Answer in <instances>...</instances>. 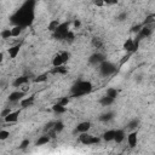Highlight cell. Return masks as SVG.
Returning <instances> with one entry per match:
<instances>
[{"mask_svg": "<svg viewBox=\"0 0 155 155\" xmlns=\"http://www.w3.org/2000/svg\"><path fill=\"white\" fill-rule=\"evenodd\" d=\"M34 18V11H33V7L29 6V2H27L21 10H18L13 17H12V21L16 23V24H19L22 27H27L31 23Z\"/></svg>", "mask_w": 155, "mask_h": 155, "instance_id": "6da1fadb", "label": "cell"}, {"mask_svg": "<svg viewBox=\"0 0 155 155\" xmlns=\"http://www.w3.org/2000/svg\"><path fill=\"white\" fill-rule=\"evenodd\" d=\"M92 88H93V86H92L91 81H88V80H79L71 86L70 93H71L73 97H81V96L88 94L92 91Z\"/></svg>", "mask_w": 155, "mask_h": 155, "instance_id": "7a4b0ae2", "label": "cell"}, {"mask_svg": "<svg viewBox=\"0 0 155 155\" xmlns=\"http://www.w3.org/2000/svg\"><path fill=\"white\" fill-rule=\"evenodd\" d=\"M79 142L84 145H93V144H98L101 142V138L88 132H82V133H79Z\"/></svg>", "mask_w": 155, "mask_h": 155, "instance_id": "3957f363", "label": "cell"}, {"mask_svg": "<svg viewBox=\"0 0 155 155\" xmlns=\"http://www.w3.org/2000/svg\"><path fill=\"white\" fill-rule=\"evenodd\" d=\"M98 67L102 76H110L116 71V65L109 61H103Z\"/></svg>", "mask_w": 155, "mask_h": 155, "instance_id": "277c9868", "label": "cell"}, {"mask_svg": "<svg viewBox=\"0 0 155 155\" xmlns=\"http://www.w3.org/2000/svg\"><path fill=\"white\" fill-rule=\"evenodd\" d=\"M69 30H70L69 22H63V23H59V25L52 34H53V38H56L58 40H65V36L69 33Z\"/></svg>", "mask_w": 155, "mask_h": 155, "instance_id": "5b68a950", "label": "cell"}, {"mask_svg": "<svg viewBox=\"0 0 155 155\" xmlns=\"http://www.w3.org/2000/svg\"><path fill=\"white\" fill-rule=\"evenodd\" d=\"M138 45H139V40H138V39L128 38V39H126V41L124 42V50H125L127 53H133L134 51H137Z\"/></svg>", "mask_w": 155, "mask_h": 155, "instance_id": "8992f818", "label": "cell"}, {"mask_svg": "<svg viewBox=\"0 0 155 155\" xmlns=\"http://www.w3.org/2000/svg\"><path fill=\"white\" fill-rule=\"evenodd\" d=\"M137 34H138V36L136 39H138L139 41L144 38H149L153 34V25H142V28L139 29V31Z\"/></svg>", "mask_w": 155, "mask_h": 155, "instance_id": "52a82bcc", "label": "cell"}, {"mask_svg": "<svg viewBox=\"0 0 155 155\" xmlns=\"http://www.w3.org/2000/svg\"><path fill=\"white\" fill-rule=\"evenodd\" d=\"M103 61H105V56L101 52H96V53L91 54L90 58H88V63L92 64V65H99Z\"/></svg>", "mask_w": 155, "mask_h": 155, "instance_id": "ba28073f", "label": "cell"}, {"mask_svg": "<svg viewBox=\"0 0 155 155\" xmlns=\"http://www.w3.org/2000/svg\"><path fill=\"white\" fill-rule=\"evenodd\" d=\"M24 96H25L24 91H13V92H11V93L8 94V101H10L11 103H17V102H19Z\"/></svg>", "mask_w": 155, "mask_h": 155, "instance_id": "9c48e42d", "label": "cell"}, {"mask_svg": "<svg viewBox=\"0 0 155 155\" xmlns=\"http://www.w3.org/2000/svg\"><path fill=\"white\" fill-rule=\"evenodd\" d=\"M19 114H21V110H12L8 115H6V116L4 117V120H5V122H7V124H13V122H16V121L18 120Z\"/></svg>", "mask_w": 155, "mask_h": 155, "instance_id": "30bf717a", "label": "cell"}, {"mask_svg": "<svg viewBox=\"0 0 155 155\" xmlns=\"http://www.w3.org/2000/svg\"><path fill=\"white\" fill-rule=\"evenodd\" d=\"M91 128V122L90 121H82L75 127V133H82V132H88Z\"/></svg>", "mask_w": 155, "mask_h": 155, "instance_id": "8fae6325", "label": "cell"}, {"mask_svg": "<svg viewBox=\"0 0 155 155\" xmlns=\"http://www.w3.org/2000/svg\"><path fill=\"white\" fill-rule=\"evenodd\" d=\"M35 102V96L31 94V96H28V97H23L21 101H19V104L22 108H28V107H31Z\"/></svg>", "mask_w": 155, "mask_h": 155, "instance_id": "7c38bea8", "label": "cell"}, {"mask_svg": "<svg viewBox=\"0 0 155 155\" xmlns=\"http://www.w3.org/2000/svg\"><path fill=\"white\" fill-rule=\"evenodd\" d=\"M127 143H128V145L131 148H134L137 145V143H138V133H137V131H132L127 136Z\"/></svg>", "mask_w": 155, "mask_h": 155, "instance_id": "4fadbf2b", "label": "cell"}, {"mask_svg": "<svg viewBox=\"0 0 155 155\" xmlns=\"http://www.w3.org/2000/svg\"><path fill=\"white\" fill-rule=\"evenodd\" d=\"M19 51H21V44H17V45L11 46V47L7 50V53H8V56H10L11 59H15V58L18 56Z\"/></svg>", "mask_w": 155, "mask_h": 155, "instance_id": "5bb4252c", "label": "cell"}, {"mask_svg": "<svg viewBox=\"0 0 155 155\" xmlns=\"http://www.w3.org/2000/svg\"><path fill=\"white\" fill-rule=\"evenodd\" d=\"M28 82H29V76L23 75V76L16 78L12 85H13L15 87H21V86H23V85H25V84H28Z\"/></svg>", "mask_w": 155, "mask_h": 155, "instance_id": "9a60e30c", "label": "cell"}, {"mask_svg": "<svg viewBox=\"0 0 155 155\" xmlns=\"http://www.w3.org/2000/svg\"><path fill=\"white\" fill-rule=\"evenodd\" d=\"M126 134L124 130H115V134H114V142L116 143H122L125 139Z\"/></svg>", "mask_w": 155, "mask_h": 155, "instance_id": "2e32d148", "label": "cell"}, {"mask_svg": "<svg viewBox=\"0 0 155 155\" xmlns=\"http://www.w3.org/2000/svg\"><path fill=\"white\" fill-rule=\"evenodd\" d=\"M50 140H51V137H50V134H42V136H40V137L38 138V140L35 142V145H36V147H40V145H45V144L50 143Z\"/></svg>", "mask_w": 155, "mask_h": 155, "instance_id": "e0dca14e", "label": "cell"}, {"mask_svg": "<svg viewBox=\"0 0 155 155\" xmlns=\"http://www.w3.org/2000/svg\"><path fill=\"white\" fill-rule=\"evenodd\" d=\"M114 101H115V99H113L111 97H108V96L104 94L103 97L99 98V104L103 105V107H109V105H111V104L114 103Z\"/></svg>", "mask_w": 155, "mask_h": 155, "instance_id": "ac0fdd59", "label": "cell"}, {"mask_svg": "<svg viewBox=\"0 0 155 155\" xmlns=\"http://www.w3.org/2000/svg\"><path fill=\"white\" fill-rule=\"evenodd\" d=\"M114 134H115V130H108V131H105L103 133L102 138L105 142H113L114 140Z\"/></svg>", "mask_w": 155, "mask_h": 155, "instance_id": "d6986e66", "label": "cell"}, {"mask_svg": "<svg viewBox=\"0 0 155 155\" xmlns=\"http://www.w3.org/2000/svg\"><path fill=\"white\" fill-rule=\"evenodd\" d=\"M23 28H24V27H22V25H19V24H16L13 28H11V35H12V38L19 36V35L22 34V31H23Z\"/></svg>", "mask_w": 155, "mask_h": 155, "instance_id": "ffe728a7", "label": "cell"}, {"mask_svg": "<svg viewBox=\"0 0 155 155\" xmlns=\"http://www.w3.org/2000/svg\"><path fill=\"white\" fill-rule=\"evenodd\" d=\"M52 65L53 67H59V65H64V61H63V57L61 53H57L53 59H52Z\"/></svg>", "mask_w": 155, "mask_h": 155, "instance_id": "44dd1931", "label": "cell"}, {"mask_svg": "<svg viewBox=\"0 0 155 155\" xmlns=\"http://www.w3.org/2000/svg\"><path fill=\"white\" fill-rule=\"evenodd\" d=\"M91 44H92V46H93L94 48H102L103 45H104L103 40H102L101 38H98V36H93L92 40H91Z\"/></svg>", "mask_w": 155, "mask_h": 155, "instance_id": "7402d4cb", "label": "cell"}, {"mask_svg": "<svg viewBox=\"0 0 155 155\" xmlns=\"http://www.w3.org/2000/svg\"><path fill=\"white\" fill-rule=\"evenodd\" d=\"M51 73H52V74H62V75H64V74L68 73V68H65L64 65L53 67V69L51 70Z\"/></svg>", "mask_w": 155, "mask_h": 155, "instance_id": "603a6c76", "label": "cell"}, {"mask_svg": "<svg viewBox=\"0 0 155 155\" xmlns=\"http://www.w3.org/2000/svg\"><path fill=\"white\" fill-rule=\"evenodd\" d=\"M105 96L111 97L113 99H115V98L119 96V90H116L115 87H109V88H107V91H105Z\"/></svg>", "mask_w": 155, "mask_h": 155, "instance_id": "cb8c5ba5", "label": "cell"}, {"mask_svg": "<svg viewBox=\"0 0 155 155\" xmlns=\"http://www.w3.org/2000/svg\"><path fill=\"white\" fill-rule=\"evenodd\" d=\"M113 117H114V113H111V111L103 113V114H101V116H99V121H102V122H108V121H110Z\"/></svg>", "mask_w": 155, "mask_h": 155, "instance_id": "d4e9b609", "label": "cell"}, {"mask_svg": "<svg viewBox=\"0 0 155 155\" xmlns=\"http://www.w3.org/2000/svg\"><path fill=\"white\" fill-rule=\"evenodd\" d=\"M52 110H53L56 114H64V113L67 111V108H65L64 105H61V104L56 103V104L52 105Z\"/></svg>", "mask_w": 155, "mask_h": 155, "instance_id": "484cf974", "label": "cell"}, {"mask_svg": "<svg viewBox=\"0 0 155 155\" xmlns=\"http://www.w3.org/2000/svg\"><path fill=\"white\" fill-rule=\"evenodd\" d=\"M59 23H61V22H59L58 19H52V21L48 23V25H47V29H48L51 33H53V31L57 29V27L59 25Z\"/></svg>", "mask_w": 155, "mask_h": 155, "instance_id": "4316f807", "label": "cell"}, {"mask_svg": "<svg viewBox=\"0 0 155 155\" xmlns=\"http://www.w3.org/2000/svg\"><path fill=\"white\" fill-rule=\"evenodd\" d=\"M64 130V124L62 122V121H56L54 124H53V131L56 132V133H59V132H62Z\"/></svg>", "mask_w": 155, "mask_h": 155, "instance_id": "83f0119b", "label": "cell"}, {"mask_svg": "<svg viewBox=\"0 0 155 155\" xmlns=\"http://www.w3.org/2000/svg\"><path fill=\"white\" fill-rule=\"evenodd\" d=\"M0 36H1V39H4V40H8L10 38H12V35H11V29H2L1 33H0Z\"/></svg>", "mask_w": 155, "mask_h": 155, "instance_id": "f1b7e54d", "label": "cell"}, {"mask_svg": "<svg viewBox=\"0 0 155 155\" xmlns=\"http://www.w3.org/2000/svg\"><path fill=\"white\" fill-rule=\"evenodd\" d=\"M138 125H139V120H138V119H133V120H131V121L127 124V128L134 130V128H137Z\"/></svg>", "mask_w": 155, "mask_h": 155, "instance_id": "f546056e", "label": "cell"}, {"mask_svg": "<svg viewBox=\"0 0 155 155\" xmlns=\"http://www.w3.org/2000/svg\"><path fill=\"white\" fill-rule=\"evenodd\" d=\"M47 78H48V74H40L39 76H36L34 79V81L35 82H45L47 80Z\"/></svg>", "mask_w": 155, "mask_h": 155, "instance_id": "4dcf8cb0", "label": "cell"}, {"mask_svg": "<svg viewBox=\"0 0 155 155\" xmlns=\"http://www.w3.org/2000/svg\"><path fill=\"white\" fill-rule=\"evenodd\" d=\"M153 23H154V15H149L142 24L143 25H153Z\"/></svg>", "mask_w": 155, "mask_h": 155, "instance_id": "1f68e13d", "label": "cell"}, {"mask_svg": "<svg viewBox=\"0 0 155 155\" xmlns=\"http://www.w3.org/2000/svg\"><path fill=\"white\" fill-rule=\"evenodd\" d=\"M10 137V132L7 130H0V140H6Z\"/></svg>", "mask_w": 155, "mask_h": 155, "instance_id": "d6a6232c", "label": "cell"}, {"mask_svg": "<svg viewBox=\"0 0 155 155\" xmlns=\"http://www.w3.org/2000/svg\"><path fill=\"white\" fill-rule=\"evenodd\" d=\"M56 103H58V104H61V105L67 107V105H68V103H69V98H68V97H61V98H58V99H57V102H56Z\"/></svg>", "mask_w": 155, "mask_h": 155, "instance_id": "836d02e7", "label": "cell"}, {"mask_svg": "<svg viewBox=\"0 0 155 155\" xmlns=\"http://www.w3.org/2000/svg\"><path fill=\"white\" fill-rule=\"evenodd\" d=\"M29 144H30V140H29V139H23V140L21 142V144H19V149L24 150L27 147H29Z\"/></svg>", "mask_w": 155, "mask_h": 155, "instance_id": "e575fe53", "label": "cell"}, {"mask_svg": "<svg viewBox=\"0 0 155 155\" xmlns=\"http://www.w3.org/2000/svg\"><path fill=\"white\" fill-rule=\"evenodd\" d=\"M11 111H12V109H11V108H5V109L0 113V116H1V117H5V116H6V115H8Z\"/></svg>", "mask_w": 155, "mask_h": 155, "instance_id": "d590c367", "label": "cell"}, {"mask_svg": "<svg viewBox=\"0 0 155 155\" xmlns=\"http://www.w3.org/2000/svg\"><path fill=\"white\" fill-rule=\"evenodd\" d=\"M53 121H51V122H48V124H46L45 125V131H48V132H51V131H53Z\"/></svg>", "mask_w": 155, "mask_h": 155, "instance_id": "8d00e7d4", "label": "cell"}, {"mask_svg": "<svg viewBox=\"0 0 155 155\" xmlns=\"http://www.w3.org/2000/svg\"><path fill=\"white\" fill-rule=\"evenodd\" d=\"M127 18V13L126 12H121L119 16H117V21L119 22H122V21H125Z\"/></svg>", "mask_w": 155, "mask_h": 155, "instance_id": "74e56055", "label": "cell"}, {"mask_svg": "<svg viewBox=\"0 0 155 155\" xmlns=\"http://www.w3.org/2000/svg\"><path fill=\"white\" fill-rule=\"evenodd\" d=\"M103 2H104V6L105 5H115V4H117V0H103Z\"/></svg>", "mask_w": 155, "mask_h": 155, "instance_id": "f35d334b", "label": "cell"}, {"mask_svg": "<svg viewBox=\"0 0 155 155\" xmlns=\"http://www.w3.org/2000/svg\"><path fill=\"white\" fill-rule=\"evenodd\" d=\"M142 25H143V24H137V25L132 27V31H133V33H138V31H139V29L142 28Z\"/></svg>", "mask_w": 155, "mask_h": 155, "instance_id": "ab89813d", "label": "cell"}, {"mask_svg": "<svg viewBox=\"0 0 155 155\" xmlns=\"http://www.w3.org/2000/svg\"><path fill=\"white\" fill-rule=\"evenodd\" d=\"M93 2H94V5H97V6H99V7L104 6V2H103V0H94Z\"/></svg>", "mask_w": 155, "mask_h": 155, "instance_id": "60d3db41", "label": "cell"}, {"mask_svg": "<svg viewBox=\"0 0 155 155\" xmlns=\"http://www.w3.org/2000/svg\"><path fill=\"white\" fill-rule=\"evenodd\" d=\"M0 87L1 88H5L6 87V81L5 80H0Z\"/></svg>", "mask_w": 155, "mask_h": 155, "instance_id": "b9f144b4", "label": "cell"}, {"mask_svg": "<svg viewBox=\"0 0 155 155\" xmlns=\"http://www.w3.org/2000/svg\"><path fill=\"white\" fill-rule=\"evenodd\" d=\"M2 62H4V53L0 52V65L2 64Z\"/></svg>", "mask_w": 155, "mask_h": 155, "instance_id": "7bdbcfd3", "label": "cell"}, {"mask_svg": "<svg viewBox=\"0 0 155 155\" xmlns=\"http://www.w3.org/2000/svg\"><path fill=\"white\" fill-rule=\"evenodd\" d=\"M74 25H75V27H79V25H80V22H79V21H75V22H74Z\"/></svg>", "mask_w": 155, "mask_h": 155, "instance_id": "ee69618b", "label": "cell"}]
</instances>
